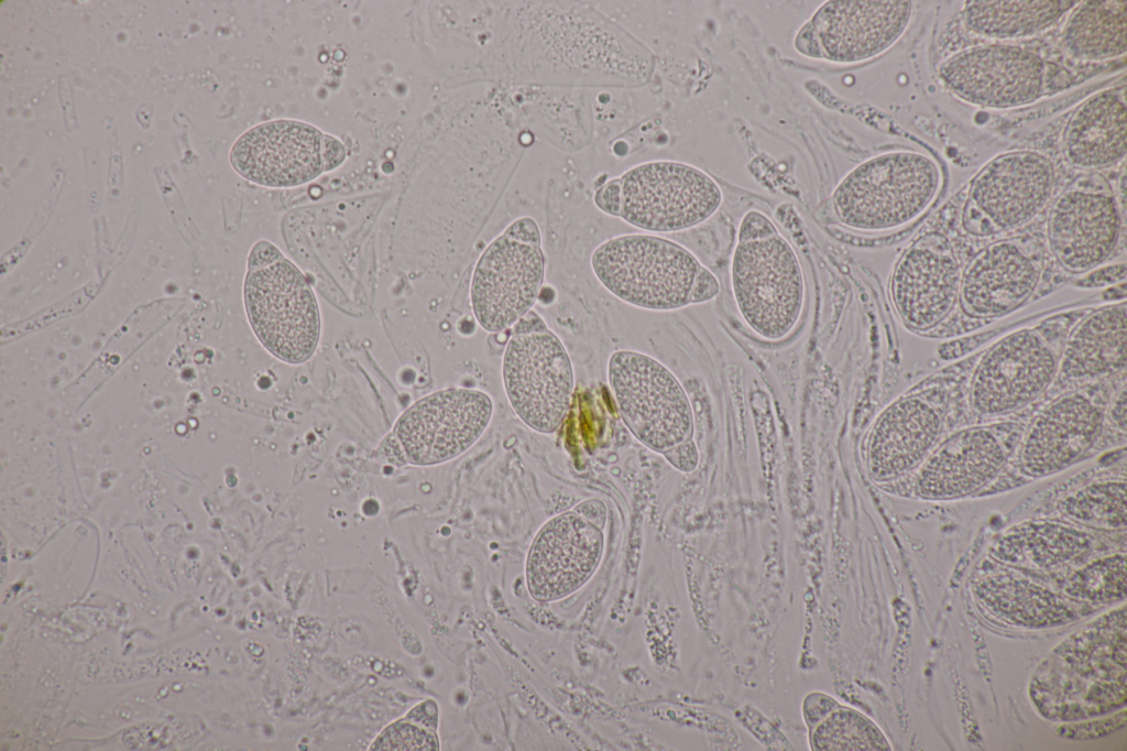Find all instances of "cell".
I'll list each match as a JSON object with an SVG mask.
<instances>
[{
	"label": "cell",
	"instance_id": "obj_1",
	"mask_svg": "<svg viewBox=\"0 0 1127 751\" xmlns=\"http://www.w3.org/2000/svg\"><path fill=\"white\" fill-rule=\"evenodd\" d=\"M942 184L937 162L916 151L875 155L851 170L832 194V208L845 227L884 232L908 226L933 204Z\"/></svg>",
	"mask_w": 1127,
	"mask_h": 751
},
{
	"label": "cell",
	"instance_id": "obj_2",
	"mask_svg": "<svg viewBox=\"0 0 1127 751\" xmlns=\"http://www.w3.org/2000/svg\"><path fill=\"white\" fill-rule=\"evenodd\" d=\"M591 268L619 300L648 311L668 312L692 304L704 265L675 241L630 233L599 244L591 255Z\"/></svg>",
	"mask_w": 1127,
	"mask_h": 751
},
{
	"label": "cell",
	"instance_id": "obj_3",
	"mask_svg": "<svg viewBox=\"0 0 1127 751\" xmlns=\"http://www.w3.org/2000/svg\"><path fill=\"white\" fill-rule=\"evenodd\" d=\"M502 378L507 400L525 425L541 434L560 427L572 402L573 368L561 340L533 311L511 328Z\"/></svg>",
	"mask_w": 1127,
	"mask_h": 751
},
{
	"label": "cell",
	"instance_id": "obj_4",
	"mask_svg": "<svg viewBox=\"0 0 1127 751\" xmlns=\"http://www.w3.org/2000/svg\"><path fill=\"white\" fill-rule=\"evenodd\" d=\"M730 281L737 312L755 335L779 341L795 330L805 309L806 282L797 253L779 232L737 241Z\"/></svg>",
	"mask_w": 1127,
	"mask_h": 751
},
{
	"label": "cell",
	"instance_id": "obj_5",
	"mask_svg": "<svg viewBox=\"0 0 1127 751\" xmlns=\"http://www.w3.org/2000/svg\"><path fill=\"white\" fill-rule=\"evenodd\" d=\"M545 275V255L536 220L512 221L481 253L471 279L470 302L478 324L489 333L512 328L535 304Z\"/></svg>",
	"mask_w": 1127,
	"mask_h": 751
},
{
	"label": "cell",
	"instance_id": "obj_6",
	"mask_svg": "<svg viewBox=\"0 0 1127 751\" xmlns=\"http://www.w3.org/2000/svg\"><path fill=\"white\" fill-rule=\"evenodd\" d=\"M245 313L262 346L275 358L300 364L315 352L321 330L319 306L303 272L284 255L248 265Z\"/></svg>",
	"mask_w": 1127,
	"mask_h": 751
},
{
	"label": "cell",
	"instance_id": "obj_7",
	"mask_svg": "<svg viewBox=\"0 0 1127 751\" xmlns=\"http://www.w3.org/2000/svg\"><path fill=\"white\" fill-rule=\"evenodd\" d=\"M608 379L624 424L647 448L663 454L692 438L689 398L661 362L639 351L616 350L609 359Z\"/></svg>",
	"mask_w": 1127,
	"mask_h": 751
},
{
	"label": "cell",
	"instance_id": "obj_8",
	"mask_svg": "<svg viewBox=\"0 0 1127 751\" xmlns=\"http://www.w3.org/2000/svg\"><path fill=\"white\" fill-rule=\"evenodd\" d=\"M620 214L625 222L650 232L693 228L720 208L718 183L700 168L676 161H650L619 177Z\"/></svg>",
	"mask_w": 1127,
	"mask_h": 751
},
{
	"label": "cell",
	"instance_id": "obj_9",
	"mask_svg": "<svg viewBox=\"0 0 1127 751\" xmlns=\"http://www.w3.org/2000/svg\"><path fill=\"white\" fill-rule=\"evenodd\" d=\"M493 414L491 398L475 389L449 388L412 404L392 434L406 464L433 466L467 451L484 433Z\"/></svg>",
	"mask_w": 1127,
	"mask_h": 751
},
{
	"label": "cell",
	"instance_id": "obj_10",
	"mask_svg": "<svg viewBox=\"0 0 1127 751\" xmlns=\"http://www.w3.org/2000/svg\"><path fill=\"white\" fill-rule=\"evenodd\" d=\"M939 78L945 89L969 105L1011 109L1039 98L1046 65L1032 50L996 43L951 56L940 66Z\"/></svg>",
	"mask_w": 1127,
	"mask_h": 751
},
{
	"label": "cell",
	"instance_id": "obj_11",
	"mask_svg": "<svg viewBox=\"0 0 1127 751\" xmlns=\"http://www.w3.org/2000/svg\"><path fill=\"white\" fill-rule=\"evenodd\" d=\"M1120 214L1108 183L1098 175L1075 179L1053 203L1047 221L1049 249L1062 269L1084 273L1115 249Z\"/></svg>",
	"mask_w": 1127,
	"mask_h": 751
},
{
	"label": "cell",
	"instance_id": "obj_12",
	"mask_svg": "<svg viewBox=\"0 0 1127 751\" xmlns=\"http://www.w3.org/2000/svg\"><path fill=\"white\" fill-rule=\"evenodd\" d=\"M1058 369L1055 350L1039 329L1014 331L977 364L970 388L971 405L982 415L1014 412L1041 395Z\"/></svg>",
	"mask_w": 1127,
	"mask_h": 751
},
{
	"label": "cell",
	"instance_id": "obj_13",
	"mask_svg": "<svg viewBox=\"0 0 1127 751\" xmlns=\"http://www.w3.org/2000/svg\"><path fill=\"white\" fill-rule=\"evenodd\" d=\"M325 133L294 119H274L242 133L230 150V163L245 179L265 187H295L325 171Z\"/></svg>",
	"mask_w": 1127,
	"mask_h": 751
},
{
	"label": "cell",
	"instance_id": "obj_14",
	"mask_svg": "<svg viewBox=\"0 0 1127 751\" xmlns=\"http://www.w3.org/2000/svg\"><path fill=\"white\" fill-rule=\"evenodd\" d=\"M961 269L951 243L940 233H927L899 258L889 294L900 319L917 331L939 325L959 301Z\"/></svg>",
	"mask_w": 1127,
	"mask_h": 751
},
{
	"label": "cell",
	"instance_id": "obj_15",
	"mask_svg": "<svg viewBox=\"0 0 1127 751\" xmlns=\"http://www.w3.org/2000/svg\"><path fill=\"white\" fill-rule=\"evenodd\" d=\"M912 12L911 1L830 0L808 22L822 59L853 64L889 50L906 32Z\"/></svg>",
	"mask_w": 1127,
	"mask_h": 751
},
{
	"label": "cell",
	"instance_id": "obj_16",
	"mask_svg": "<svg viewBox=\"0 0 1127 751\" xmlns=\"http://www.w3.org/2000/svg\"><path fill=\"white\" fill-rule=\"evenodd\" d=\"M604 546L602 530L568 511L547 521L536 534L526 559L530 595L541 601L569 596L598 568Z\"/></svg>",
	"mask_w": 1127,
	"mask_h": 751
},
{
	"label": "cell",
	"instance_id": "obj_17",
	"mask_svg": "<svg viewBox=\"0 0 1127 751\" xmlns=\"http://www.w3.org/2000/svg\"><path fill=\"white\" fill-rule=\"evenodd\" d=\"M1054 184L1052 162L1038 152L1013 151L992 159L970 185L966 203L995 233L1019 228L1046 206Z\"/></svg>",
	"mask_w": 1127,
	"mask_h": 751
},
{
	"label": "cell",
	"instance_id": "obj_18",
	"mask_svg": "<svg viewBox=\"0 0 1127 751\" xmlns=\"http://www.w3.org/2000/svg\"><path fill=\"white\" fill-rule=\"evenodd\" d=\"M1042 271L1040 255L1015 240L994 242L980 251L961 274L959 301L972 318H995L1022 305L1035 292Z\"/></svg>",
	"mask_w": 1127,
	"mask_h": 751
},
{
	"label": "cell",
	"instance_id": "obj_19",
	"mask_svg": "<svg viewBox=\"0 0 1127 751\" xmlns=\"http://www.w3.org/2000/svg\"><path fill=\"white\" fill-rule=\"evenodd\" d=\"M941 425L937 409L918 395L888 405L866 440L865 464L872 480L889 482L912 470L934 446Z\"/></svg>",
	"mask_w": 1127,
	"mask_h": 751
},
{
	"label": "cell",
	"instance_id": "obj_20",
	"mask_svg": "<svg viewBox=\"0 0 1127 751\" xmlns=\"http://www.w3.org/2000/svg\"><path fill=\"white\" fill-rule=\"evenodd\" d=\"M1103 412L1088 396L1074 392L1047 406L1035 420L1021 447L1025 474L1043 477L1081 457L1098 437Z\"/></svg>",
	"mask_w": 1127,
	"mask_h": 751
},
{
	"label": "cell",
	"instance_id": "obj_21",
	"mask_svg": "<svg viewBox=\"0 0 1127 751\" xmlns=\"http://www.w3.org/2000/svg\"><path fill=\"white\" fill-rule=\"evenodd\" d=\"M1005 461V451L993 433L984 428L962 429L927 458L918 472L916 491L928 499L966 496L991 482Z\"/></svg>",
	"mask_w": 1127,
	"mask_h": 751
},
{
	"label": "cell",
	"instance_id": "obj_22",
	"mask_svg": "<svg viewBox=\"0 0 1127 751\" xmlns=\"http://www.w3.org/2000/svg\"><path fill=\"white\" fill-rule=\"evenodd\" d=\"M1125 88L1106 89L1082 102L1063 135L1068 161L1083 170L1106 168L1126 154Z\"/></svg>",
	"mask_w": 1127,
	"mask_h": 751
},
{
	"label": "cell",
	"instance_id": "obj_23",
	"mask_svg": "<svg viewBox=\"0 0 1127 751\" xmlns=\"http://www.w3.org/2000/svg\"><path fill=\"white\" fill-rule=\"evenodd\" d=\"M1126 304L1115 303L1090 313L1069 336L1060 374L1068 380H1091L1118 372L1126 364Z\"/></svg>",
	"mask_w": 1127,
	"mask_h": 751
},
{
	"label": "cell",
	"instance_id": "obj_24",
	"mask_svg": "<svg viewBox=\"0 0 1127 751\" xmlns=\"http://www.w3.org/2000/svg\"><path fill=\"white\" fill-rule=\"evenodd\" d=\"M1076 1H966L962 9V22L973 34L995 40L1026 39L1044 32L1065 13L1073 10Z\"/></svg>",
	"mask_w": 1127,
	"mask_h": 751
},
{
	"label": "cell",
	"instance_id": "obj_25",
	"mask_svg": "<svg viewBox=\"0 0 1127 751\" xmlns=\"http://www.w3.org/2000/svg\"><path fill=\"white\" fill-rule=\"evenodd\" d=\"M1127 2L1085 1L1075 6L1062 33L1069 54L1084 61H1105L1126 53Z\"/></svg>",
	"mask_w": 1127,
	"mask_h": 751
},
{
	"label": "cell",
	"instance_id": "obj_26",
	"mask_svg": "<svg viewBox=\"0 0 1127 751\" xmlns=\"http://www.w3.org/2000/svg\"><path fill=\"white\" fill-rule=\"evenodd\" d=\"M838 704L814 725L812 744L819 750H878L887 743L877 727L853 709Z\"/></svg>",
	"mask_w": 1127,
	"mask_h": 751
},
{
	"label": "cell",
	"instance_id": "obj_27",
	"mask_svg": "<svg viewBox=\"0 0 1127 751\" xmlns=\"http://www.w3.org/2000/svg\"><path fill=\"white\" fill-rule=\"evenodd\" d=\"M1066 512L1087 523L1118 527L1126 524V483L1106 481L1077 490L1065 502Z\"/></svg>",
	"mask_w": 1127,
	"mask_h": 751
},
{
	"label": "cell",
	"instance_id": "obj_28",
	"mask_svg": "<svg viewBox=\"0 0 1127 751\" xmlns=\"http://www.w3.org/2000/svg\"><path fill=\"white\" fill-rule=\"evenodd\" d=\"M1022 552L1040 565L1066 560L1085 549L1083 534L1058 525L1032 526L1020 541Z\"/></svg>",
	"mask_w": 1127,
	"mask_h": 751
},
{
	"label": "cell",
	"instance_id": "obj_29",
	"mask_svg": "<svg viewBox=\"0 0 1127 751\" xmlns=\"http://www.w3.org/2000/svg\"><path fill=\"white\" fill-rule=\"evenodd\" d=\"M1124 556L1099 559L1077 572L1071 579L1073 591L1087 598H1112L1125 594Z\"/></svg>",
	"mask_w": 1127,
	"mask_h": 751
},
{
	"label": "cell",
	"instance_id": "obj_30",
	"mask_svg": "<svg viewBox=\"0 0 1127 751\" xmlns=\"http://www.w3.org/2000/svg\"><path fill=\"white\" fill-rule=\"evenodd\" d=\"M372 750H438V742L427 731L408 723L389 727L373 743Z\"/></svg>",
	"mask_w": 1127,
	"mask_h": 751
},
{
	"label": "cell",
	"instance_id": "obj_31",
	"mask_svg": "<svg viewBox=\"0 0 1127 751\" xmlns=\"http://www.w3.org/2000/svg\"><path fill=\"white\" fill-rule=\"evenodd\" d=\"M773 221L763 213L749 210L741 220L737 241L754 240L777 233Z\"/></svg>",
	"mask_w": 1127,
	"mask_h": 751
},
{
	"label": "cell",
	"instance_id": "obj_32",
	"mask_svg": "<svg viewBox=\"0 0 1127 751\" xmlns=\"http://www.w3.org/2000/svg\"><path fill=\"white\" fill-rule=\"evenodd\" d=\"M1126 283V263H1115L1095 269L1086 276L1076 281L1084 289H1095Z\"/></svg>",
	"mask_w": 1127,
	"mask_h": 751
},
{
	"label": "cell",
	"instance_id": "obj_33",
	"mask_svg": "<svg viewBox=\"0 0 1127 751\" xmlns=\"http://www.w3.org/2000/svg\"><path fill=\"white\" fill-rule=\"evenodd\" d=\"M661 455L675 469L681 472H691L699 464L698 447L692 438L675 445Z\"/></svg>",
	"mask_w": 1127,
	"mask_h": 751
},
{
	"label": "cell",
	"instance_id": "obj_34",
	"mask_svg": "<svg viewBox=\"0 0 1127 751\" xmlns=\"http://www.w3.org/2000/svg\"><path fill=\"white\" fill-rule=\"evenodd\" d=\"M593 200L595 206L603 213L619 217L620 214V183L619 177L611 178L599 186Z\"/></svg>",
	"mask_w": 1127,
	"mask_h": 751
},
{
	"label": "cell",
	"instance_id": "obj_35",
	"mask_svg": "<svg viewBox=\"0 0 1127 751\" xmlns=\"http://www.w3.org/2000/svg\"><path fill=\"white\" fill-rule=\"evenodd\" d=\"M962 226L973 236L984 237L995 233L987 219L967 203H965L962 210Z\"/></svg>",
	"mask_w": 1127,
	"mask_h": 751
},
{
	"label": "cell",
	"instance_id": "obj_36",
	"mask_svg": "<svg viewBox=\"0 0 1127 751\" xmlns=\"http://www.w3.org/2000/svg\"><path fill=\"white\" fill-rule=\"evenodd\" d=\"M347 157L344 144L333 135L325 133L322 143V159L325 171L329 172L341 165Z\"/></svg>",
	"mask_w": 1127,
	"mask_h": 751
},
{
	"label": "cell",
	"instance_id": "obj_37",
	"mask_svg": "<svg viewBox=\"0 0 1127 751\" xmlns=\"http://www.w3.org/2000/svg\"><path fill=\"white\" fill-rule=\"evenodd\" d=\"M794 46L803 56L822 59L818 40L808 21L798 30Z\"/></svg>",
	"mask_w": 1127,
	"mask_h": 751
},
{
	"label": "cell",
	"instance_id": "obj_38",
	"mask_svg": "<svg viewBox=\"0 0 1127 751\" xmlns=\"http://www.w3.org/2000/svg\"><path fill=\"white\" fill-rule=\"evenodd\" d=\"M720 290L719 281L705 266L702 269L693 292L692 304L708 302L714 298Z\"/></svg>",
	"mask_w": 1127,
	"mask_h": 751
},
{
	"label": "cell",
	"instance_id": "obj_39",
	"mask_svg": "<svg viewBox=\"0 0 1127 751\" xmlns=\"http://www.w3.org/2000/svg\"><path fill=\"white\" fill-rule=\"evenodd\" d=\"M575 511L601 530L606 521V508L600 500L590 499L579 503Z\"/></svg>",
	"mask_w": 1127,
	"mask_h": 751
},
{
	"label": "cell",
	"instance_id": "obj_40",
	"mask_svg": "<svg viewBox=\"0 0 1127 751\" xmlns=\"http://www.w3.org/2000/svg\"><path fill=\"white\" fill-rule=\"evenodd\" d=\"M1109 417L1120 431L1126 432L1127 425V395L1125 385L1117 393L1109 407Z\"/></svg>",
	"mask_w": 1127,
	"mask_h": 751
},
{
	"label": "cell",
	"instance_id": "obj_41",
	"mask_svg": "<svg viewBox=\"0 0 1127 751\" xmlns=\"http://www.w3.org/2000/svg\"><path fill=\"white\" fill-rule=\"evenodd\" d=\"M415 721H419L431 729H435L437 722L436 707L433 703H425L414 709L409 715Z\"/></svg>",
	"mask_w": 1127,
	"mask_h": 751
}]
</instances>
